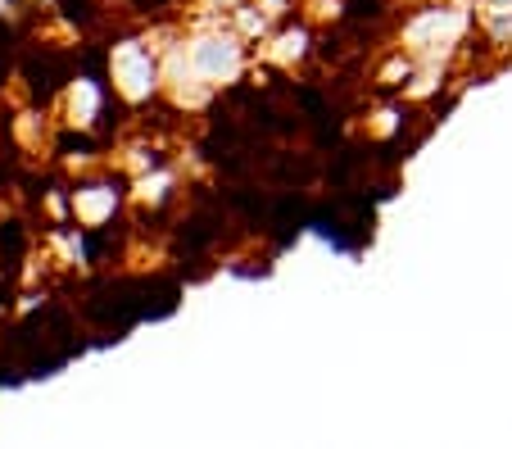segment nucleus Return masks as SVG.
Returning a JSON list of instances; mask_svg holds the SVG:
<instances>
[{
  "mask_svg": "<svg viewBox=\"0 0 512 449\" xmlns=\"http://www.w3.org/2000/svg\"><path fill=\"white\" fill-rule=\"evenodd\" d=\"M59 5L68 10V19H87V10H91L87 0H59Z\"/></svg>",
  "mask_w": 512,
  "mask_h": 449,
  "instance_id": "obj_4",
  "label": "nucleus"
},
{
  "mask_svg": "<svg viewBox=\"0 0 512 449\" xmlns=\"http://www.w3.org/2000/svg\"><path fill=\"white\" fill-rule=\"evenodd\" d=\"M64 73H68V64L55 59V55H32L28 59V78L37 82V91H55L59 82H64Z\"/></svg>",
  "mask_w": 512,
  "mask_h": 449,
  "instance_id": "obj_2",
  "label": "nucleus"
},
{
  "mask_svg": "<svg viewBox=\"0 0 512 449\" xmlns=\"http://www.w3.org/2000/svg\"><path fill=\"white\" fill-rule=\"evenodd\" d=\"M173 304H177L173 282H109V286H96V300H87V318L123 332V327L141 323V318L173 313Z\"/></svg>",
  "mask_w": 512,
  "mask_h": 449,
  "instance_id": "obj_1",
  "label": "nucleus"
},
{
  "mask_svg": "<svg viewBox=\"0 0 512 449\" xmlns=\"http://www.w3.org/2000/svg\"><path fill=\"white\" fill-rule=\"evenodd\" d=\"M141 5H155V0H141Z\"/></svg>",
  "mask_w": 512,
  "mask_h": 449,
  "instance_id": "obj_5",
  "label": "nucleus"
},
{
  "mask_svg": "<svg viewBox=\"0 0 512 449\" xmlns=\"http://www.w3.org/2000/svg\"><path fill=\"white\" fill-rule=\"evenodd\" d=\"M377 10H381V0H354V5H349V14H354V19H372Z\"/></svg>",
  "mask_w": 512,
  "mask_h": 449,
  "instance_id": "obj_3",
  "label": "nucleus"
}]
</instances>
